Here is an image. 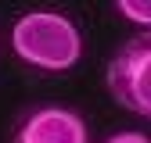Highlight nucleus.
<instances>
[{"label":"nucleus","mask_w":151,"mask_h":143,"mask_svg":"<svg viewBox=\"0 0 151 143\" xmlns=\"http://www.w3.org/2000/svg\"><path fill=\"white\" fill-rule=\"evenodd\" d=\"M108 93L119 107L151 122V29L126 40L104 72Z\"/></svg>","instance_id":"nucleus-2"},{"label":"nucleus","mask_w":151,"mask_h":143,"mask_svg":"<svg viewBox=\"0 0 151 143\" xmlns=\"http://www.w3.org/2000/svg\"><path fill=\"white\" fill-rule=\"evenodd\" d=\"M11 50L29 68L68 72L83 57V32L58 11H29L11 29Z\"/></svg>","instance_id":"nucleus-1"},{"label":"nucleus","mask_w":151,"mask_h":143,"mask_svg":"<svg viewBox=\"0 0 151 143\" xmlns=\"http://www.w3.org/2000/svg\"><path fill=\"white\" fill-rule=\"evenodd\" d=\"M14 143H86V122L68 107H36L18 122Z\"/></svg>","instance_id":"nucleus-3"},{"label":"nucleus","mask_w":151,"mask_h":143,"mask_svg":"<svg viewBox=\"0 0 151 143\" xmlns=\"http://www.w3.org/2000/svg\"><path fill=\"white\" fill-rule=\"evenodd\" d=\"M115 11L133 25L151 29V0H115Z\"/></svg>","instance_id":"nucleus-4"},{"label":"nucleus","mask_w":151,"mask_h":143,"mask_svg":"<svg viewBox=\"0 0 151 143\" xmlns=\"http://www.w3.org/2000/svg\"><path fill=\"white\" fill-rule=\"evenodd\" d=\"M104 143H151L144 132H133V129H129V132H115V136H108Z\"/></svg>","instance_id":"nucleus-5"}]
</instances>
